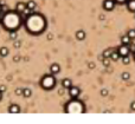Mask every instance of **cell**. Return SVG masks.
I'll return each instance as SVG.
<instances>
[{
    "mask_svg": "<svg viewBox=\"0 0 135 124\" xmlns=\"http://www.w3.org/2000/svg\"><path fill=\"white\" fill-rule=\"evenodd\" d=\"M40 85L45 90H51L56 85V79H54V74H45L43 79L40 80Z\"/></svg>",
    "mask_w": 135,
    "mask_h": 124,
    "instance_id": "1",
    "label": "cell"
},
{
    "mask_svg": "<svg viewBox=\"0 0 135 124\" xmlns=\"http://www.w3.org/2000/svg\"><path fill=\"white\" fill-rule=\"evenodd\" d=\"M117 52L120 53V56H121V58L122 57H125V56H128L129 52H130V47H129V45H121L118 49H117Z\"/></svg>",
    "mask_w": 135,
    "mask_h": 124,
    "instance_id": "2",
    "label": "cell"
},
{
    "mask_svg": "<svg viewBox=\"0 0 135 124\" xmlns=\"http://www.w3.org/2000/svg\"><path fill=\"white\" fill-rule=\"evenodd\" d=\"M115 5H116L115 0H104L103 1V8L106 11H113Z\"/></svg>",
    "mask_w": 135,
    "mask_h": 124,
    "instance_id": "3",
    "label": "cell"
},
{
    "mask_svg": "<svg viewBox=\"0 0 135 124\" xmlns=\"http://www.w3.org/2000/svg\"><path fill=\"white\" fill-rule=\"evenodd\" d=\"M80 93H81V90L80 88H77V86H71V88L69 89V95H70V97L72 99H76V98L80 96Z\"/></svg>",
    "mask_w": 135,
    "mask_h": 124,
    "instance_id": "4",
    "label": "cell"
},
{
    "mask_svg": "<svg viewBox=\"0 0 135 124\" xmlns=\"http://www.w3.org/2000/svg\"><path fill=\"white\" fill-rule=\"evenodd\" d=\"M20 111V107H19L17 104H11L9 106V114H19Z\"/></svg>",
    "mask_w": 135,
    "mask_h": 124,
    "instance_id": "5",
    "label": "cell"
},
{
    "mask_svg": "<svg viewBox=\"0 0 135 124\" xmlns=\"http://www.w3.org/2000/svg\"><path fill=\"white\" fill-rule=\"evenodd\" d=\"M50 71H51L52 74H57V73L61 72V66H59L58 64H52V65L50 66Z\"/></svg>",
    "mask_w": 135,
    "mask_h": 124,
    "instance_id": "6",
    "label": "cell"
},
{
    "mask_svg": "<svg viewBox=\"0 0 135 124\" xmlns=\"http://www.w3.org/2000/svg\"><path fill=\"white\" fill-rule=\"evenodd\" d=\"M62 86H63L64 89H70L72 86L71 79H69V78H64V79L62 80Z\"/></svg>",
    "mask_w": 135,
    "mask_h": 124,
    "instance_id": "7",
    "label": "cell"
},
{
    "mask_svg": "<svg viewBox=\"0 0 135 124\" xmlns=\"http://www.w3.org/2000/svg\"><path fill=\"white\" fill-rule=\"evenodd\" d=\"M76 38H77L78 40H84V39H85V32H84L83 30H78V31L76 32Z\"/></svg>",
    "mask_w": 135,
    "mask_h": 124,
    "instance_id": "8",
    "label": "cell"
},
{
    "mask_svg": "<svg viewBox=\"0 0 135 124\" xmlns=\"http://www.w3.org/2000/svg\"><path fill=\"white\" fill-rule=\"evenodd\" d=\"M120 58H121L120 53L117 52V50H116V51L114 50V51H113V53H111V56H110V59H111L113 62H117V60H118Z\"/></svg>",
    "mask_w": 135,
    "mask_h": 124,
    "instance_id": "9",
    "label": "cell"
},
{
    "mask_svg": "<svg viewBox=\"0 0 135 124\" xmlns=\"http://www.w3.org/2000/svg\"><path fill=\"white\" fill-rule=\"evenodd\" d=\"M127 6H128V9L130 12H135V0H128Z\"/></svg>",
    "mask_w": 135,
    "mask_h": 124,
    "instance_id": "10",
    "label": "cell"
},
{
    "mask_svg": "<svg viewBox=\"0 0 135 124\" xmlns=\"http://www.w3.org/2000/svg\"><path fill=\"white\" fill-rule=\"evenodd\" d=\"M9 53V51L7 47H5V46L0 47V57H2V58H4V57H7Z\"/></svg>",
    "mask_w": 135,
    "mask_h": 124,
    "instance_id": "11",
    "label": "cell"
},
{
    "mask_svg": "<svg viewBox=\"0 0 135 124\" xmlns=\"http://www.w3.org/2000/svg\"><path fill=\"white\" fill-rule=\"evenodd\" d=\"M121 43H122L123 45H130L132 44V39L126 34V35H123V37L121 38Z\"/></svg>",
    "mask_w": 135,
    "mask_h": 124,
    "instance_id": "12",
    "label": "cell"
},
{
    "mask_svg": "<svg viewBox=\"0 0 135 124\" xmlns=\"http://www.w3.org/2000/svg\"><path fill=\"white\" fill-rule=\"evenodd\" d=\"M25 8H26V4L25 2H18L17 4V11L18 12H23Z\"/></svg>",
    "mask_w": 135,
    "mask_h": 124,
    "instance_id": "13",
    "label": "cell"
},
{
    "mask_svg": "<svg viewBox=\"0 0 135 124\" xmlns=\"http://www.w3.org/2000/svg\"><path fill=\"white\" fill-rule=\"evenodd\" d=\"M18 38V32L16 31V30H12V31H9V39H12V40H16Z\"/></svg>",
    "mask_w": 135,
    "mask_h": 124,
    "instance_id": "14",
    "label": "cell"
},
{
    "mask_svg": "<svg viewBox=\"0 0 135 124\" xmlns=\"http://www.w3.org/2000/svg\"><path fill=\"white\" fill-rule=\"evenodd\" d=\"M36 2L33 1V0H28L26 2V7H28V8H31V9H35L36 8Z\"/></svg>",
    "mask_w": 135,
    "mask_h": 124,
    "instance_id": "15",
    "label": "cell"
},
{
    "mask_svg": "<svg viewBox=\"0 0 135 124\" xmlns=\"http://www.w3.org/2000/svg\"><path fill=\"white\" fill-rule=\"evenodd\" d=\"M113 51H114L113 49H107V50H104V51H103L102 56H103V57H109V58H110V56H111Z\"/></svg>",
    "mask_w": 135,
    "mask_h": 124,
    "instance_id": "16",
    "label": "cell"
},
{
    "mask_svg": "<svg viewBox=\"0 0 135 124\" xmlns=\"http://www.w3.org/2000/svg\"><path fill=\"white\" fill-rule=\"evenodd\" d=\"M127 35L133 40V39H135V30L134 28H130V30H128V32H127Z\"/></svg>",
    "mask_w": 135,
    "mask_h": 124,
    "instance_id": "17",
    "label": "cell"
},
{
    "mask_svg": "<svg viewBox=\"0 0 135 124\" xmlns=\"http://www.w3.org/2000/svg\"><path fill=\"white\" fill-rule=\"evenodd\" d=\"M31 93H32V92H31V90H30V89H23V96H24V97H30V96H31Z\"/></svg>",
    "mask_w": 135,
    "mask_h": 124,
    "instance_id": "18",
    "label": "cell"
},
{
    "mask_svg": "<svg viewBox=\"0 0 135 124\" xmlns=\"http://www.w3.org/2000/svg\"><path fill=\"white\" fill-rule=\"evenodd\" d=\"M32 12H33V9L28 8V7H26V8L23 11V13H24L25 16H31V14H32Z\"/></svg>",
    "mask_w": 135,
    "mask_h": 124,
    "instance_id": "19",
    "label": "cell"
},
{
    "mask_svg": "<svg viewBox=\"0 0 135 124\" xmlns=\"http://www.w3.org/2000/svg\"><path fill=\"white\" fill-rule=\"evenodd\" d=\"M122 63H123L125 65L129 64V63H130V58H129L128 56H125V57H122Z\"/></svg>",
    "mask_w": 135,
    "mask_h": 124,
    "instance_id": "20",
    "label": "cell"
},
{
    "mask_svg": "<svg viewBox=\"0 0 135 124\" xmlns=\"http://www.w3.org/2000/svg\"><path fill=\"white\" fill-rule=\"evenodd\" d=\"M129 77H130V74H129L128 72H123V73H122V79L123 80H128Z\"/></svg>",
    "mask_w": 135,
    "mask_h": 124,
    "instance_id": "21",
    "label": "cell"
},
{
    "mask_svg": "<svg viewBox=\"0 0 135 124\" xmlns=\"http://www.w3.org/2000/svg\"><path fill=\"white\" fill-rule=\"evenodd\" d=\"M14 93H16L17 96H23V89H20V88L16 89V91H14Z\"/></svg>",
    "mask_w": 135,
    "mask_h": 124,
    "instance_id": "22",
    "label": "cell"
},
{
    "mask_svg": "<svg viewBox=\"0 0 135 124\" xmlns=\"http://www.w3.org/2000/svg\"><path fill=\"white\" fill-rule=\"evenodd\" d=\"M20 46H21V41H20V40H16V41H14V47H16V49H19Z\"/></svg>",
    "mask_w": 135,
    "mask_h": 124,
    "instance_id": "23",
    "label": "cell"
},
{
    "mask_svg": "<svg viewBox=\"0 0 135 124\" xmlns=\"http://www.w3.org/2000/svg\"><path fill=\"white\" fill-rule=\"evenodd\" d=\"M101 95L104 97V96H107L108 95V90L107 89H103V90H101Z\"/></svg>",
    "mask_w": 135,
    "mask_h": 124,
    "instance_id": "24",
    "label": "cell"
},
{
    "mask_svg": "<svg viewBox=\"0 0 135 124\" xmlns=\"http://www.w3.org/2000/svg\"><path fill=\"white\" fill-rule=\"evenodd\" d=\"M115 2L118 4V5H123V4H126L127 0H115Z\"/></svg>",
    "mask_w": 135,
    "mask_h": 124,
    "instance_id": "25",
    "label": "cell"
},
{
    "mask_svg": "<svg viewBox=\"0 0 135 124\" xmlns=\"http://www.w3.org/2000/svg\"><path fill=\"white\" fill-rule=\"evenodd\" d=\"M19 60H20V57H19V56H14V58H13V62L17 63V62H19Z\"/></svg>",
    "mask_w": 135,
    "mask_h": 124,
    "instance_id": "26",
    "label": "cell"
},
{
    "mask_svg": "<svg viewBox=\"0 0 135 124\" xmlns=\"http://www.w3.org/2000/svg\"><path fill=\"white\" fill-rule=\"evenodd\" d=\"M130 109H132L133 111H135V102H133V103L130 104Z\"/></svg>",
    "mask_w": 135,
    "mask_h": 124,
    "instance_id": "27",
    "label": "cell"
},
{
    "mask_svg": "<svg viewBox=\"0 0 135 124\" xmlns=\"http://www.w3.org/2000/svg\"><path fill=\"white\" fill-rule=\"evenodd\" d=\"M5 90H6V88H5L4 85H1V86H0V91H1V92H4Z\"/></svg>",
    "mask_w": 135,
    "mask_h": 124,
    "instance_id": "28",
    "label": "cell"
},
{
    "mask_svg": "<svg viewBox=\"0 0 135 124\" xmlns=\"http://www.w3.org/2000/svg\"><path fill=\"white\" fill-rule=\"evenodd\" d=\"M89 67H90V69H94V67H95V64H94V63H90Z\"/></svg>",
    "mask_w": 135,
    "mask_h": 124,
    "instance_id": "29",
    "label": "cell"
},
{
    "mask_svg": "<svg viewBox=\"0 0 135 124\" xmlns=\"http://www.w3.org/2000/svg\"><path fill=\"white\" fill-rule=\"evenodd\" d=\"M1 98H2V92L0 91V100H1Z\"/></svg>",
    "mask_w": 135,
    "mask_h": 124,
    "instance_id": "30",
    "label": "cell"
},
{
    "mask_svg": "<svg viewBox=\"0 0 135 124\" xmlns=\"http://www.w3.org/2000/svg\"><path fill=\"white\" fill-rule=\"evenodd\" d=\"M133 56H134V60H135V51L133 52Z\"/></svg>",
    "mask_w": 135,
    "mask_h": 124,
    "instance_id": "31",
    "label": "cell"
},
{
    "mask_svg": "<svg viewBox=\"0 0 135 124\" xmlns=\"http://www.w3.org/2000/svg\"><path fill=\"white\" fill-rule=\"evenodd\" d=\"M1 9H2V7H1V5H0V13H1Z\"/></svg>",
    "mask_w": 135,
    "mask_h": 124,
    "instance_id": "32",
    "label": "cell"
},
{
    "mask_svg": "<svg viewBox=\"0 0 135 124\" xmlns=\"http://www.w3.org/2000/svg\"><path fill=\"white\" fill-rule=\"evenodd\" d=\"M0 23H1V17H0Z\"/></svg>",
    "mask_w": 135,
    "mask_h": 124,
    "instance_id": "33",
    "label": "cell"
}]
</instances>
